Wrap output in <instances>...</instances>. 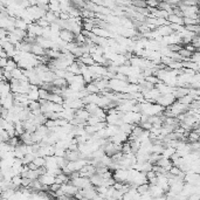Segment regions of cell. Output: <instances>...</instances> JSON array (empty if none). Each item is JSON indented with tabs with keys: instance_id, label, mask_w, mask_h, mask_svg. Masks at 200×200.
Wrapping results in <instances>:
<instances>
[{
	"instance_id": "20",
	"label": "cell",
	"mask_w": 200,
	"mask_h": 200,
	"mask_svg": "<svg viewBox=\"0 0 200 200\" xmlns=\"http://www.w3.org/2000/svg\"><path fill=\"white\" fill-rule=\"evenodd\" d=\"M14 28H18V29H22V31H27V23L23 20L19 18H15L14 21Z\"/></svg>"
},
{
	"instance_id": "12",
	"label": "cell",
	"mask_w": 200,
	"mask_h": 200,
	"mask_svg": "<svg viewBox=\"0 0 200 200\" xmlns=\"http://www.w3.org/2000/svg\"><path fill=\"white\" fill-rule=\"evenodd\" d=\"M68 162H76L80 159V152L79 151H67L66 150V156H64Z\"/></svg>"
},
{
	"instance_id": "38",
	"label": "cell",
	"mask_w": 200,
	"mask_h": 200,
	"mask_svg": "<svg viewBox=\"0 0 200 200\" xmlns=\"http://www.w3.org/2000/svg\"><path fill=\"white\" fill-rule=\"evenodd\" d=\"M188 144H190V149H191V152H192V151H197V150H199V149H200V143H199V141H198V142L188 143Z\"/></svg>"
},
{
	"instance_id": "15",
	"label": "cell",
	"mask_w": 200,
	"mask_h": 200,
	"mask_svg": "<svg viewBox=\"0 0 200 200\" xmlns=\"http://www.w3.org/2000/svg\"><path fill=\"white\" fill-rule=\"evenodd\" d=\"M14 36L18 38L19 41H23L27 36V31H22V29H18V28H14L13 32H11Z\"/></svg>"
},
{
	"instance_id": "31",
	"label": "cell",
	"mask_w": 200,
	"mask_h": 200,
	"mask_svg": "<svg viewBox=\"0 0 200 200\" xmlns=\"http://www.w3.org/2000/svg\"><path fill=\"white\" fill-rule=\"evenodd\" d=\"M44 158H42V157H36L35 159L33 160V164L35 165L36 167L39 169V167H44Z\"/></svg>"
},
{
	"instance_id": "34",
	"label": "cell",
	"mask_w": 200,
	"mask_h": 200,
	"mask_svg": "<svg viewBox=\"0 0 200 200\" xmlns=\"http://www.w3.org/2000/svg\"><path fill=\"white\" fill-rule=\"evenodd\" d=\"M28 109L31 111H34V110H38V109H40V103L36 102V101H29V104H28Z\"/></svg>"
},
{
	"instance_id": "45",
	"label": "cell",
	"mask_w": 200,
	"mask_h": 200,
	"mask_svg": "<svg viewBox=\"0 0 200 200\" xmlns=\"http://www.w3.org/2000/svg\"><path fill=\"white\" fill-rule=\"evenodd\" d=\"M200 199V194L199 193H196V194H191V196L187 197V200H199Z\"/></svg>"
},
{
	"instance_id": "23",
	"label": "cell",
	"mask_w": 200,
	"mask_h": 200,
	"mask_svg": "<svg viewBox=\"0 0 200 200\" xmlns=\"http://www.w3.org/2000/svg\"><path fill=\"white\" fill-rule=\"evenodd\" d=\"M14 130H15V136L17 137H20L23 135L25 132V130H23V126H22V123L21 122H18V123H15L14 124Z\"/></svg>"
},
{
	"instance_id": "30",
	"label": "cell",
	"mask_w": 200,
	"mask_h": 200,
	"mask_svg": "<svg viewBox=\"0 0 200 200\" xmlns=\"http://www.w3.org/2000/svg\"><path fill=\"white\" fill-rule=\"evenodd\" d=\"M44 19H46V20H47V21L49 22V25H50V23H53V22H55L56 21V17H55V14L53 13V12H46V15H44Z\"/></svg>"
},
{
	"instance_id": "43",
	"label": "cell",
	"mask_w": 200,
	"mask_h": 200,
	"mask_svg": "<svg viewBox=\"0 0 200 200\" xmlns=\"http://www.w3.org/2000/svg\"><path fill=\"white\" fill-rule=\"evenodd\" d=\"M77 147H79V144L76 143H70L68 147H67V151H77Z\"/></svg>"
},
{
	"instance_id": "24",
	"label": "cell",
	"mask_w": 200,
	"mask_h": 200,
	"mask_svg": "<svg viewBox=\"0 0 200 200\" xmlns=\"http://www.w3.org/2000/svg\"><path fill=\"white\" fill-rule=\"evenodd\" d=\"M158 166H160V167H163V169H165V167H167V166H172V163H171V160L170 159H166V158H160L158 162H157V164Z\"/></svg>"
},
{
	"instance_id": "22",
	"label": "cell",
	"mask_w": 200,
	"mask_h": 200,
	"mask_svg": "<svg viewBox=\"0 0 200 200\" xmlns=\"http://www.w3.org/2000/svg\"><path fill=\"white\" fill-rule=\"evenodd\" d=\"M192 101H193V98H192V96H190V95H185V96L180 97L179 100H177V102H179L180 104H184V105H190L192 103Z\"/></svg>"
},
{
	"instance_id": "7",
	"label": "cell",
	"mask_w": 200,
	"mask_h": 200,
	"mask_svg": "<svg viewBox=\"0 0 200 200\" xmlns=\"http://www.w3.org/2000/svg\"><path fill=\"white\" fill-rule=\"evenodd\" d=\"M74 117H75V110L73 109H63L61 112H59V118L66 120L68 122H70Z\"/></svg>"
},
{
	"instance_id": "36",
	"label": "cell",
	"mask_w": 200,
	"mask_h": 200,
	"mask_svg": "<svg viewBox=\"0 0 200 200\" xmlns=\"http://www.w3.org/2000/svg\"><path fill=\"white\" fill-rule=\"evenodd\" d=\"M55 147V146H54ZM64 156H66V150L64 149H59V147H55V152H54V157H63L64 158Z\"/></svg>"
},
{
	"instance_id": "26",
	"label": "cell",
	"mask_w": 200,
	"mask_h": 200,
	"mask_svg": "<svg viewBox=\"0 0 200 200\" xmlns=\"http://www.w3.org/2000/svg\"><path fill=\"white\" fill-rule=\"evenodd\" d=\"M17 67H18V66H17V63L14 62L12 59H8V61H7V64H6V67L4 68V70L9 71V73H11V71L14 70V69H15Z\"/></svg>"
},
{
	"instance_id": "44",
	"label": "cell",
	"mask_w": 200,
	"mask_h": 200,
	"mask_svg": "<svg viewBox=\"0 0 200 200\" xmlns=\"http://www.w3.org/2000/svg\"><path fill=\"white\" fill-rule=\"evenodd\" d=\"M7 61H8V59L6 58H0V69H4L6 64H7Z\"/></svg>"
},
{
	"instance_id": "9",
	"label": "cell",
	"mask_w": 200,
	"mask_h": 200,
	"mask_svg": "<svg viewBox=\"0 0 200 200\" xmlns=\"http://www.w3.org/2000/svg\"><path fill=\"white\" fill-rule=\"evenodd\" d=\"M89 180H90V184H91V185H93L94 187L102 186L103 178H102V176H100V174H97V173L93 174L91 177L89 178Z\"/></svg>"
},
{
	"instance_id": "41",
	"label": "cell",
	"mask_w": 200,
	"mask_h": 200,
	"mask_svg": "<svg viewBox=\"0 0 200 200\" xmlns=\"http://www.w3.org/2000/svg\"><path fill=\"white\" fill-rule=\"evenodd\" d=\"M145 3H146V7H150V8L158 7V1H156V0H150V1H145Z\"/></svg>"
},
{
	"instance_id": "8",
	"label": "cell",
	"mask_w": 200,
	"mask_h": 200,
	"mask_svg": "<svg viewBox=\"0 0 200 200\" xmlns=\"http://www.w3.org/2000/svg\"><path fill=\"white\" fill-rule=\"evenodd\" d=\"M31 53L33 54V55H35V56H44V55H46V50L41 47L40 44L34 42V44H32Z\"/></svg>"
},
{
	"instance_id": "11",
	"label": "cell",
	"mask_w": 200,
	"mask_h": 200,
	"mask_svg": "<svg viewBox=\"0 0 200 200\" xmlns=\"http://www.w3.org/2000/svg\"><path fill=\"white\" fill-rule=\"evenodd\" d=\"M156 31L158 32V34H159L162 38H164V36H169L171 35L173 32L171 31V28L169 26H160V27H157L156 28Z\"/></svg>"
},
{
	"instance_id": "16",
	"label": "cell",
	"mask_w": 200,
	"mask_h": 200,
	"mask_svg": "<svg viewBox=\"0 0 200 200\" xmlns=\"http://www.w3.org/2000/svg\"><path fill=\"white\" fill-rule=\"evenodd\" d=\"M75 116L76 117H79V118H81V120H83L87 122V120H88L89 117H90V114H89L88 111L85 110V108L83 109H79V110L75 111Z\"/></svg>"
},
{
	"instance_id": "4",
	"label": "cell",
	"mask_w": 200,
	"mask_h": 200,
	"mask_svg": "<svg viewBox=\"0 0 200 200\" xmlns=\"http://www.w3.org/2000/svg\"><path fill=\"white\" fill-rule=\"evenodd\" d=\"M59 38L63 41V42H66V44H69V42H73V41L75 40V35L69 31H66V29H61L60 31V34H59Z\"/></svg>"
},
{
	"instance_id": "27",
	"label": "cell",
	"mask_w": 200,
	"mask_h": 200,
	"mask_svg": "<svg viewBox=\"0 0 200 200\" xmlns=\"http://www.w3.org/2000/svg\"><path fill=\"white\" fill-rule=\"evenodd\" d=\"M136 190H137L138 194L143 196V194H145V193L149 192V184H143V185H139V186L136 187Z\"/></svg>"
},
{
	"instance_id": "17",
	"label": "cell",
	"mask_w": 200,
	"mask_h": 200,
	"mask_svg": "<svg viewBox=\"0 0 200 200\" xmlns=\"http://www.w3.org/2000/svg\"><path fill=\"white\" fill-rule=\"evenodd\" d=\"M166 20L169 21V23H174V25H180V26H184V25H182V18L177 17V15H174V14L169 15Z\"/></svg>"
},
{
	"instance_id": "25",
	"label": "cell",
	"mask_w": 200,
	"mask_h": 200,
	"mask_svg": "<svg viewBox=\"0 0 200 200\" xmlns=\"http://www.w3.org/2000/svg\"><path fill=\"white\" fill-rule=\"evenodd\" d=\"M85 91H87L88 94H98V93H100V91H98V89H97V87L94 85L93 82H91V83H89V85H85Z\"/></svg>"
},
{
	"instance_id": "32",
	"label": "cell",
	"mask_w": 200,
	"mask_h": 200,
	"mask_svg": "<svg viewBox=\"0 0 200 200\" xmlns=\"http://www.w3.org/2000/svg\"><path fill=\"white\" fill-rule=\"evenodd\" d=\"M21 182H22V178L21 176H14L13 178H12V180H11V182L13 184L15 187H21Z\"/></svg>"
},
{
	"instance_id": "29",
	"label": "cell",
	"mask_w": 200,
	"mask_h": 200,
	"mask_svg": "<svg viewBox=\"0 0 200 200\" xmlns=\"http://www.w3.org/2000/svg\"><path fill=\"white\" fill-rule=\"evenodd\" d=\"M144 80L146 81L147 83H150V85H152L153 87L155 85H157L158 83H160V81L157 79V76H155V75H151V76H147V77H145Z\"/></svg>"
},
{
	"instance_id": "18",
	"label": "cell",
	"mask_w": 200,
	"mask_h": 200,
	"mask_svg": "<svg viewBox=\"0 0 200 200\" xmlns=\"http://www.w3.org/2000/svg\"><path fill=\"white\" fill-rule=\"evenodd\" d=\"M66 71H68V73H70V74H73V75H81V73H80V68H79V66H77V63L75 62H73L70 64V66L68 67L66 69Z\"/></svg>"
},
{
	"instance_id": "5",
	"label": "cell",
	"mask_w": 200,
	"mask_h": 200,
	"mask_svg": "<svg viewBox=\"0 0 200 200\" xmlns=\"http://www.w3.org/2000/svg\"><path fill=\"white\" fill-rule=\"evenodd\" d=\"M61 190H62V192L66 194V196H69V197L75 196L76 193H77V191H79V188H76L75 186H73V185L69 184V182L61 185Z\"/></svg>"
},
{
	"instance_id": "13",
	"label": "cell",
	"mask_w": 200,
	"mask_h": 200,
	"mask_svg": "<svg viewBox=\"0 0 200 200\" xmlns=\"http://www.w3.org/2000/svg\"><path fill=\"white\" fill-rule=\"evenodd\" d=\"M47 101H49V102H52V103H55V104H63V102H64L61 95H56V94H52V93H49V96Z\"/></svg>"
},
{
	"instance_id": "33",
	"label": "cell",
	"mask_w": 200,
	"mask_h": 200,
	"mask_svg": "<svg viewBox=\"0 0 200 200\" xmlns=\"http://www.w3.org/2000/svg\"><path fill=\"white\" fill-rule=\"evenodd\" d=\"M35 23L39 27H41V28H47V27H49V22L47 21L46 19H44V18L39 19V20H36Z\"/></svg>"
},
{
	"instance_id": "39",
	"label": "cell",
	"mask_w": 200,
	"mask_h": 200,
	"mask_svg": "<svg viewBox=\"0 0 200 200\" xmlns=\"http://www.w3.org/2000/svg\"><path fill=\"white\" fill-rule=\"evenodd\" d=\"M182 5L187 6V7H192V6H197L198 3L196 0H186V1H182Z\"/></svg>"
},
{
	"instance_id": "14",
	"label": "cell",
	"mask_w": 200,
	"mask_h": 200,
	"mask_svg": "<svg viewBox=\"0 0 200 200\" xmlns=\"http://www.w3.org/2000/svg\"><path fill=\"white\" fill-rule=\"evenodd\" d=\"M52 85L54 87H56V88H60V89H63V88H67L68 87V83H67V81L64 79H59V77H55L54 81L52 82Z\"/></svg>"
},
{
	"instance_id": "10",
	"label": "cell",
	"mask_w": 200,
	"mask_h": 200,
	"mask_svg": "<svg viewBox=\"0 0 200 200\" xmlns=\"http://www.w3.org/2000/svg\"><path fill=\"white\" fill-rule=\"evenodd\" d=\"M77 60H79L81 63H83L85 66H87V67H90V66H94V64H95L93 58H91L89 54H83V55H82L81 58L77 59Z\"/></svg>"
},
{
	"instance_id": "3",
	"label": "cell",
	"mask_w": 200,
	"mask_h": 200,
	"mask_svg": "<svg viewBox=\"0 0 200 200\" xmlns=\"http://www.w3.org/2000/svg\"><path fill=\"white\" fill-rule=\"evenodd\" d=\"M38 180L41 182V185L50 186V185H53L54 182H55V177L52 176L50 173H48V172H46L44 174H42V176H40V177L38 178Z\"/></svg>"
},
{
	"instance_id": "6",
	"label": "cell",
	"mask_w": 200,
	"mask_h": 200,
	"mask_svg": "<svg viewBox=\"0 0 200 200\" xmlns=\"http://www.w3.org/2000/svg\"><path fill=\"white\" fill-rule=\"evenodd\" d=\"M27 98L29 100V101H36V102H39V87H36V85H31L29 87V91L27 94Z\"/></svg>"
},
{
	"instance_id": "21",
	"label": "cell",
	"mask_w": 200,
	"mask_h": 200,
	"mask_svg": "<svg viewBox=\"0 0 200 200\" xmlns=\"http://www.w3.org/2000/svg\"><path fill=\"white\" fill-rule=\"evenodd\" d=\"M174 152H176V149H172V147H164V150L162 152V157L163 158H166V159H170L171 158V156L173 155Z\"/></svg>"
},
{
	"instance_id": "35",
	"label": "cell",
	"mask_w": 200,
	"mask_h": 200,
	"mask_svg": "<svg viewBox=\"0 0 200 200\" xmlns=\"http://www.w3.org/2000/svg\"><path fill=\"white\" fill-rule=\"evenodd\" d=\"M188 61H191L193 63H200V54L199 52H194V53H192L191 58Z\"/></svg>"
},
{
	"instance_id": "37",
	"label": "cell",
	"mask_w": 200,
	"mask_h": 200,
	"mask_svg": "<svg viewBox=\"0 0 200 200\" xmlns=\"http://www.w3.org/2000/svg\"><path fill=\"white\" fill-rule=\"evenodd\" d=\"M48 96H49V91L39 88V97H40V100H48Z\"/></svg>"
},
{
	"instance_id": "40",
	"label": "cell",
	"mask_w": 200,
	"mask_h": 200,
	"mask_svg": "<svg viewBox=\"0 0 200 200\" xmlns=\"http://www.w3.org/2000/svg\"><path fill=\"white\" fill-rule=\"evenodd\" d=\"M170 173L172 174V176H174V177H178L179 174L182 173V171L178 169V167H176V166H172L171 169H170V171H169Z\"/></svg>"
},
{
	"instance_id": "2",
	"label": "cell",
	"mask_w": 200,
	"mask_h": 200,
	"mask_svg": "<svg viewBox=\"0 0 200 200\" xmlns=\"http://www.w3.org/2000/svg\"><path fill=\"white\" fill-rule=\"evenodd\" d=\"M128 171L129 170H116L112 173V178L116 182H126L128 180Z\"/></svg>"
},
{
	"instance_id": "42",
	"label": "cell",
	"mask_w": 200,
	"mask_h": 200,
	"mask_svg": "<svg viewBox=\"0 0 200 200\" xmlns=\"http://www.w3.org/2000/svg\"><path fill=\"white\" fill-rule=\"evenodd\" d=\"M60 188H61V185H59V184H56V182H54L53 185H50V186H49V192L55 193V192H58Z\"/></svg>"
},
{
	"instance_id": "28",
	"label": "cell",
	"mask_w": 200,
	"mask_h": 200,
	"mask_svg": "<svg viewBox=\"0 0 200 200\" xmlns=\"http://www.w3.org/2000/svg\"><path fill=\"white\" fill-rule=\"evenodd\" d=\"M101 122H104V121H102L98 117H95V116H90L87 120V125H96L98 123H101Z\"/></svg>"
},
{
	"instance_id": "19",
	"label": "cell",
	"mask_w": 200,
	"mask_h": 200,
	"mask_svg": "<svg viewBox=\"0 0 200 200\" xmlns=\"http://www.w3.org/2000/svg\"><path fill=\"white\" fill-rule=\"evenodd\" d=\"M55 182L59 185H63V184H68L69 182V177L63 173H60L55 177Z\"/></svg>"
},
{
	"instance_id": "1",
	"label": "cell",
	"mask_w": 200,
	"mask_h": 200,
	"mask_svg": "<svg viewBox=\"0 0 200 200\" xmlns=\"http://www.w3.org/2000/svg\"><path fill=\"white\" fill-rule=\"evenodd\" d=\"M176 101V98H174V96L172 95V94H170V95H162L157 101H156V104H158V105H160V107H163L165 109V108H169L172 105V103Z\"/></svg>"
}]
</instances>
